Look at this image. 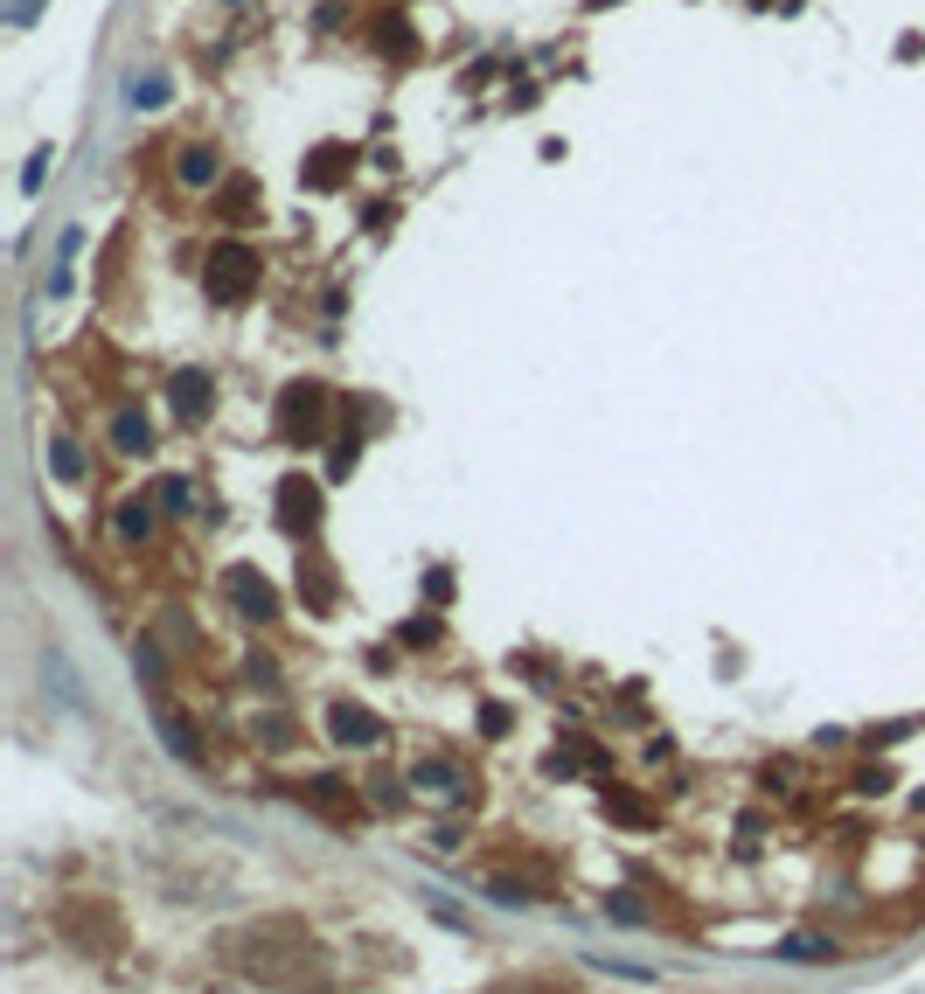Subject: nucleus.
Listing matches in <instances>:
<instances>
[{"mask_svg": "<svg viewBox=\"0 0 925 994\" xmlns=\"http://www.w3.org/2000/svg\"><path fill=\"white\" fill-rule=\"evenodd\" d=\"M418 793H453V772H439V765H425V772H418Z\"/></svg>", "mask_w": 925, "mask_h": 994, "instance_id": "obj_7", "label": "nucleus"}, {"mask_svg": "<svg viewBox=\"0 0 925 994\" xmlns=\"http://www.w3.org/2000/svg\"><path fill=\"white\" fill-rule=\"evenodd\" d=\"M230 591H237V598L251 605V619H272V591H265V584H258L251 570H237V577H230Z\"/></svg>", "mask_w": 925, "mask_h": 994, "instance_id": "obj_2", "label": "nucleus"}, {"mask_svg": "<svg viewBox=\"0 0 925 994\" xmlns=\"http://www.w3.org/2000/svg\"><path fill=\"white\" fill-rule=\"evenodd\" d=\"M779 960H835V939H821V932H793V939H779Z\"/></svg>", "mask_w": 925, "mask_h": 994, "instance_id": "obj_1", "label": "nucleus"}, {"mask_svg": "<svg viewBox=\"0 0 925 994\" xmlns=\"http://www.w3.org/2000/svg\"><path fill=\"white\" fill-rule=\"evenodd\" d=\"M112 529H119L126 543H140V536H147V508H119V522H112Z\"/></svg>", "mask_w": 925, "mask_h": 994, "instance_id": "obj_4", "label": "nucleus"}, {"mask_svg": "<svg viewBox=\"0 0 925 994\" xmlns=\"http://www.w3.org/2000/svg\"><path fill=\"white\" fill-rule=\"evenodd\" d=\"M160 508L181 515V508H188V480H160Z\"/></svg>", "mask_w": 925, "mask_h": 994, "instance_id": "obj_6", "label": "nucleus"}, {"mask_svg": "<svg viewBox=\"0 0 925 994\" xmlns=\"http://www.w3.org/2000/svg\"><path fill=\"white\" fill-rule=\"evenodd\" d=\"M606 911H613V918H626V925H640V904H633V897H606Z\"/></svg>", "mask_w": 925, "mask_h": 994, "instance_id": "obj_8", "label": "nucleus"}, {"mask_svg": "<svg viewBox=\"0 0 925 994\" xmlns=\"http://www.w3.org/2000/svg\"><path fill=\"white\" fill-rule=\"evenodd\" d=\"M160 744H167V751H174V758H195V737H188V730H181V723H160Z\"/></svg>", "mask_w": 925, "mask_h": 994, "instance_id": "obj_5", "label": "nucleus"}, {"mask_svg": "<svg viewBox=\"0 0 925 994\" xmlns=\"http://www.w3.org/2000/svg\"><path fill=\"white\" fill-rule=\"evenodd\" d=\"M209 174H216V160H209L202 146H195V153H181V181H188V188H202Z\"/></svg>", "mask_w": 925, "mask_h": 994, "instance_id": "obj_3", "label": "nucleus"}]
</instances>
